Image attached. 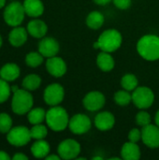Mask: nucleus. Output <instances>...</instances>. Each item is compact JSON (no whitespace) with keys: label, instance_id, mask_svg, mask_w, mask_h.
Returning a JSON list of instances; mask_svg holds the SVG:
<instances>
[{"label":"nucleus","instance_id":"nucleus-4","mask_svg":"<svg viewBox=\"0 0 159 160\" xmlns=\"http://www.w3.org/2000/svg\"><path fill=\"white\" fill-rule=\"evenodd\" d=\"M33 106V97L32 95L25 89H18L14 92L12 98V111L17 114H24L27 113Z\"/></svg>","mask_w":159,"mask_h":160},{"label":"nucleus","instance_id":"nucleus-27","mask_svg":"<svg viewBox=\"0 0 159 160\" xmlns=\"http://www.w3.org/2000/svg\"><path fill=\"white\" fill-rule=\"evenodd\" d=\"M114 101L119 106H127L132 102V94L127 90H119L114 94Z\"/></svg>","mask_w":159,"mask_h":160},{"label":"nucleus","instance_id":"nucleus-23","mask_svg":"<svg viewBox=\"0 0 159 160\" xmlns=\"http://www.w3.org/2000/svg\"><path fill=\"white\" fill-rule=\"evenodd\" d=\"M105 22L104 15L99 11H92L86 18V24L93 30H97L102 27Z\"/></svg>","mask_w":159,"mask_h":160},{"label":"nucleus","instance_id":"nucleus-8","mask_svg":"<svg viewBox=\"0 0 159 160\" xmlns=\"http://www.w3.org/2000/svg\"><path fill=\"white\" fill-rule=\"evenodd\" d=\"M31 139L32 137H31L30 130L22 126L11 128L7 132V142L15 146H23L27 144Z\"/></svg>","mask_w":159,"mask_h":160},{"label":"nucleus","instance_id":"nucleus-9","mask_svg":"<svg viewBox=\"0 0 159 160\" xmlns=\"http://www.w3.org/2000/svg\"><path fill=\"white\" fill-rule=\"evenodd\" d=\"M57 151L58 155L63 159H76L81 153V145L77 141L67 139L59 144Z\"/></svg>","mask_w":159,"mask_h":160},{"label":"nucleus","instance_id":"nucleus-37","mask_svg":"<svg viewBox=\"0 0 159 160\" xmlns=\"http://www.w3.org/2000/svg\"><path fill=\"white\" fill-rule=\"evenodd\" d=\"M10 158L9 156L6 153V152H3V151H0V160H9Z\"/></svg>","mask_w":159,"mask_h":160},{"label":"nucleus","instance_id":"nucleus-40","mask_svg":"<svg viewBox=\"0 0 159 160\" xmlns=\"http://www.w3.org/2000/svg\"><path fill=\"white\" fill-rule=\"evenodd\" d=\"M5 3H6V0H0V8L5 6Z\"/></svg>","mask_w":159,"mask_h":160},{"label":"nucleus","instance_id":"nucleus-42","mask_svg":"<svg viewBox=\"0 0 159 160\" xmlns=\"http://www.w3.org/2000/svg\"><path fill=\"white\" fill-rule=\"evenodd\" d=\"M93 159H102L101 158H99V157H97V158H94Z\"/></svg>","mask_w":159,"mask_h":160},{"label":"nucleus","instance_id":"nucleus-5","mask_svg":"<svg viewBox=\"0 0 159 160\" xmlns=\"http://www.w3.org/2000/svg\"><path fill=\"white\" fill-rule=\"evenodd\" d=\"M155 101V94L153 90L146 86H138L132 93V102L140 110L150 108Z\"/></svg>","mask_w":159,"mask_h":160},{"label":"nucleus","instance_id":"nucleus-35","mask_svg":"<svg viewBox=\"0 0 159 160\" xmlns=\"http://www.w3.org/2000/svg\"><path fill=\"white\" fill-rule=\"evenodd\" d=\"M97 5H99V6H105V5H108L109 3H111L112 0H93Z\"/></svg>","mask_w":159,"mask_h":160},{"label":"nucleus","instance_id":"nucleus-39","mask_svg":"<svg viewBox=\"0 0 159 160\" xmlns=\"http://www.w3.org/2000/svg\"><path fill=\"white\" fill-rule=\"evenodd\" d=\"M155 121H156V125H157L159 127V110L156 113V117H155Z\"/></svg>","mask_w":159,"mask_h":160},{"label":"nucleus","instance_id":"nucleus-14","mask_svg":"<svg viewBox=\"0 0 159 160\" xmlns=\"http://www.w3.org/2000/svg\"><path fill=\"white\" fill-rule=\"evenodd\" d=\"M59 49V43L53 38H44L38 44V52L47 58L55 56Z\"/></svg>","mask_w":159,"mask_h":160},{"label":"nucleus","instance_id":"nucleus-21","mask_svg":"<svg viewBox=\"0 0 159 160\" xmlns=\"http://www.w3.org/2000/svg\"><path fill=\"white\" fill-rule=\"evenodd\" d=\"M19 76H20V68L16 64L13 63L7 64L0 69V77L7 82L15 81Z\"/></svg>","mask_w":159,"mask_h":160},{"label":"nucleus","instance_id":"nucleus-28","mask_svg":"<svg viewBox=\"0 0 159 160\" xmlns=\"http://www.w3.org/2000/svg\"><path fill=\"white\" fill-rule=\"evenodd\" d=\"M43 55L38 52H29L26 57H25V63L27 66L31 67V68H37L38 66H40L43 62Z\"/></svg>","mask_w":159,"mask_h":160},{"label":"nucleus","instance_id":"nucleus-13","mask_svg":"<svg viewBox=\"0 0 159 160\" xmlns=\"http://www.w3.org/2000/svg\"><path fill=\"white\" fill-rule=\"evenodd\" d=\"M46 68L48 72L56 78L64 76L67 69L66 62L61 57H58L56 55L48 58L46 62Z\"/></svg>","mask_w":159,"mask_h":160},{"label":"nucleus","instance_id":"nucleus-36","mask_svg":"<svg viewBox=\"0 0 159 160\" xmlns=\"http://www.w3.org/2000/svg\"><path fill=\"white\" fill-rule=\"evenodd\" d=\"M13 159L14 160H27L28 158L26 156H24L23 154H16L14 157H13Z\"/></svg>","mask_w":159,"mask_h":160},{"label":"nucleus","instance_id":"nucleus-25","mask_svg":"<svg viewBox=\"0 0 159 160\" xmlns=\"http://www.w3.org/2000/svg\"><path fill=\"white\" fill-rule=\"evenodd\" d=\"M40 83H41V79L38 75L36 74L27 75L22 81L23 88L28 91H33L37 89L40 86Z\"/></svg>","mask_w":159,"mask_h":160},{"label":"nucleus","instance_id":"nucleus-26","mask_svg":"<svg viewBox=\"0 0 159 160\" xmlns=\"http://www.w3.org/2000/svg\"><path fill=\"white\" fill-rule=\"evenodd\" d=\"M121 85L125 90L131 92V91H134L138 87L139 81L134 74L127 73L123 76V78L121 80Z\"/></svg>","mask_w":159,"mask_h":160},{"label":"nucleus","instance_id":"nucleus-34","mask_svg":"<svg viewBox=\"0 0 159 160\" xmlns=\"http://www.w3.org/2000/svg\"><path fill=\"white\" fill-rule=\"evenodd\" d=\"M114 6L122 10L127 9L131 6V0H112Z\"/></svg>","mask_w":159,"mask_h":160},{"label":"nucleus","instance_id":"nucleus-31","mask_svg":"<svg viewBox=\"0 0 159 160\" xmlns=\"http://www.w3.org/2000/svg\"><path fill=\"white\" fill-rule=\"evenodd\" d=\"M136 122L139 126H141L142 128L146 127L151 124V115L144 110H142L136 115Z\"/></svg>","mask_w":159,"mask_h":160},{"label":"nucleus","instance_id":"nucleus-16","mask_svg":"<svg viewBox=\"0 0 159 160\" xmlns=\"http://www.w3.org/2000/svg\"><path fill=\"white\" fill-rule=\"evenodd\" d=\"M141 155V149L137 142H127L121 149V156L125 160H139Z\"/></svg>","mask_w":159,"mask_h":160},{"label":"nucleus","instance_id":"nucleus-29","mask_svg":"<svg viewBox=\"0 0 159 160\" xmlns=\"http://www.w3.org/2000/svg\"><path fill=\"white\" fill-rule=\"evenodd\" d=\"M30 132H31L32 139L43 140L48 134V129L45 126L41 124H37V125H34V127L30 129Z\"/></svg>","mask_w":159,"mask_h":160},{"label":"nucleus","instance_id":"nucleus-22","mask_svg":"<svg viewBox=\"0 0 159 160\" xmlns=\"http://www.w3.org/2000/svg\"><path fill=\"white\" fill-rule=\"evenodd\" d=\"M32 155L37 158H46L50 153V145L44 140H37L31 147Z\"/></svg>","mask_w":159,"mask_h":160},{"label":"nucleus","instance_id":"nucleus-38","mask_svg":"<svg viewBox=\"0 0 159 160\" xmlns=\"http://www.w3.org/2000/svg\"><path fill=\"white\" fill-rule=\"evenodd\" d=\"M47 160H59L61 158L60 156H55V155H51V156H47L45 158Z\"/></svg>","mask_w":159,"mask_h":160},{"label":"nucleus","instance_id":"nucleus-19","mask_svg":"<svg viewBox=\"0 0 159 160\" xmlns=\"http://www.w3.org/2000/svg\"><path fill=\"white\" fill-rule=\"evenodd\" d=\"M97 65L102 71L109 72L113 69L115 66V61L111 55V52L101 51V52L98 53L97 57Z\"/></svg>","mask_w":159,"mask_h":160},{"label":"nucleus","instance_id":"nucleus-20","mask_svg":"<svg viewBox=\"0 0 159 160\" xmlns=\"http://www.w3.org/2000/svg\"><path fill=\"white\" fill-rule=\"evenodd\" d=\"M8 40L11 45L15 47H20L25 43L27 40V32L23 27L16 26L12 31L9 33Z\"/></svg>","mask_w":159,"mask_h":160},{"label":"nucleus","instance_id":"nucleus-33","mask_svg":"<svg viewBox=\"0 0 159 160\" xmlns=\"http://www.w3.org/2000/svg\"><path fill=\"white\" fill-rule=\"evenodd\" d=\"M128 140L132 142H138L142 140V130L138 128H132L128 133Z\"/></svg>","mask_w":159,"mask_h":160},{"label":"nucleus","instance_id":"nucleus-24","mask_svg":"<svg viewBox=\"0 0 159 160\" xmlns=\"http://www.w3.org/2000/svg\"><path fill=\"white\" fill-rule=\"evenodd\" d=\"M44 120H46V112L42 108L31 109L28 112V121L30 122V124H41Z\"/></svg>","mask_w":159,"mask_h":160},{"label":"nucleus","instance_id":"nucleus-17","mask_svg":"<svg viewBox=\"0 0 159 160\" xmlns=\"http://www.w3.org/2000/svg\"><path fill=\"white\" fill-rule=\"evenodd\" d=\"M47 30H48L47 24L43 21L37 20V19L29 22V23L27 25V31H28V33L32 37L37 38H43L46 35Z\"/></svg>","mask_w":159,"mask_h":160},{"label":"nucleus","instance_id":"nucleus-3","mask_svg":"<svg viewBox=\"0 0 159 160\" xmlns=\"http://www.w3.org/2000/svg\"><path fill=\"white\" fill-rule=\"evenodd\" d=\"M46 123L53 131L59 132L65 130L69 123L67 112L62 107L52 106V108L46 112Z\"/></svg>","mask_w":159,"mask_h":160},{"label":"nucleus","instance_id":"nucleus-43","mask_svg":"<svg viewBox=\"0 0 159 160\" xmlns=\"http://www.w3.org/2000/svg\"><path fill=\"white\" fill-rule=\"evenodd\" d=\"M1 45H2V38H1V36H0V47H1Z\"/></svg>","mask_w":159,"mask_h":160},{"label":"nucleus","instance_id":"nucleus-7","mask_svg":"<svg viewBox=\"0 0 159 160\" xmlns=\"http://www.w3.org/2000/svg\"><path fill=\"white\" fill-rule=\"evenodd\" d=\"M91 127H92L91 119L83 113L75 114L69 119L68 128L73 134L76 135L85 134L91 129Z\"/></svg>","mask_w":159,"mask_h":160},{"label":"nucleus","instance_id":"nucleus-2","mask_svg":"<svg viewBox=\"0 0 159 160\" xmlns=\"http://www.w3.org/2000/svg\"><path fill=\"white\" fill-rule=\"evenodd\" d=\"M122 42L123 38L119 31L108 29L99 36L98 39L94 43V48L107 52H113L121 47Z\"/></svg>","mask_w":159,"mask_h":160},{"label":"nucleus","instance_id":"nucleus-32","mask_svg":"<svg viewBox=\"0 0 159 160\" xmlns=\"http://www.w3.org/2000/svg\"><path fill=\"white\" fill-rule=\"evenodd\" d=\"M10 95V87L7 84V81L0 80V103L5 102Z\"/></svg>","mask_w":159,"mask_h":160},{"label":"nucleus","instance_id":"nucleus-10","mask_svg":"<svg viewBox=\"0 0 159 160\" xmlns=\"http://www.w3.org/2000/svg\"><path fill=\"white\" fill-rule=\"evenodd\" d=\"M65 97V90L59 83H52L44 91V101L50 106H57Z\"/></svg>","mask_w":159,"mask_h":160},{"label":"nucleus","instance_id":"nucleus-1","mask_svg":"<svg viewBox=\"0 0 159 160\" xmlns=\"http://www.w3.org/2000/svg\"><path fill=\"white\" fill-rule=\"evenodd\" d=\"M139 54L147 61L159 59V37L156 35H145L137 43Z\"/></svg>","mask_w":159,"mask_h":160},{"label":"nucleus","instance_id":"nucleus-18","mask_svg":"<svg viewBox=\"0 0 159 160\" xmlns=\"http://www.w3.org/2000/svg\"><path fill=\"white\" fill-rule=\"evenodd\" d=\"M22 5L25 14L30 17H38L44 11V6L40 0H24Z\"/></svg>","mask_w":159,"mask_h":160},{"label":"nucleus","instance_id":"nucleus-41","mask_svg":"<svg viewBox=\"0 0 159 160\" xmlns=\"http://www.w3.org/2000/svg\"><path fill=\"white\" fill-rule=\"evenodd\" d=\"M18 89H19V88H18L17 86H12V88H11V90H12V92H13V93H14L15 91H17Z\"/></svg>","mask_w":159,"mask_h":160},{"label":"nucleus","instance_id":"nucleus-12","mask_svg":"<svg viewBox=\"0 0 159 160\" xmlns=\"http://www.w3.org/2000/svg\"><path fill=\"white\" fill-rule=\"evenodd\" d=\"M142 141L143 143L152 149L159 147V127L157 125H148L142 128Z\"/></svg>","mask_w":159,"mask_h":160},{"label":"nucleus","instance_id":"nucleus-15","mask_svg":"<svg viewBox=\"0 0 159 160\" xmlns=\"http://www.w3.org/2000/svg\"><path fill=\"white\" fill-rule=\"evenodd\" d=\"M115 125L114 115L110 112H101L95 117V126L98 130L108 131Z\"/></svg>","mask_w":159,"mask_h":160},{"label":"nucleus","instance_id":"nucleus-6","mask_svg":"<svg viewBox=\"0 0 159 160\" xmlns=\"http://www.w3.org/2000/svg\"><path fill=\"white\" fill-rule=\"evenodd\" d=\"M24 8L19 2L10 3L4 11V19L5 22L13 27H16L22 23L24 18Z\"/></svg>","mask_w":159,"mask_h":160},{"label":"nucleus","instance_id":"nucleus-30","mask_svg":"<svg viewBox=\"0 0 159 160\" xmlns=\"http://www.w3.org/2000/svg\"><path fill=\"white\" fill-rule=\"evenodd\" d=\"M12 127V120L7 113H0V132L7 133Z\"/></svg>","mask_w":159,"mask_h":160},{"label":"nucleus","instance_id":"nucleus-11","mask_svg":"<svg viewBox=\"0 0 159 160\" xmlns=\"http://www.w3.org/2000/svg\"><path fill=\"white\" fill-rule=\"evenodd\" d=\"M82 103L86 110L90 112H97L104 107L106 103V98L103 93L99 91H92L86 94L82 100Z\"/></svg>","mask_w":159,"mask_h":160}]
</instances>
